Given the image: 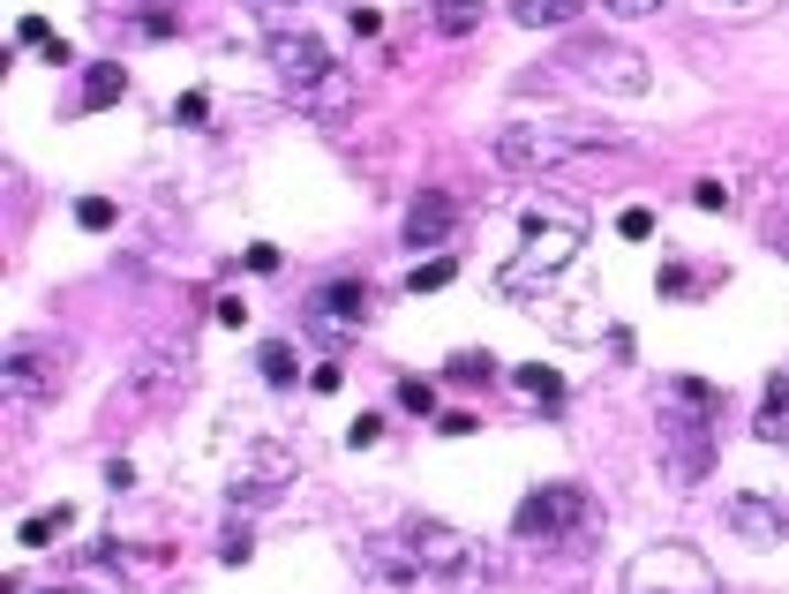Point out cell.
Here are the masks:
<instances>
[{"label": "cell", "mask_w": 789, "mask_h": 594, "mask_svg": "<svg viewBox=\"0 0 789 594\" xmlns=\"http://www.w3.org/2000/svg\"><path fill=\"white\" fill-rule=\"evenodd\" d=\"M580 151H609L602 128H580V121H511L497 136V166L504 173H556L564 159Z\"/></svg>", "instance_id": "cell-2"}, {"label": "cell", "mask_w": 789, "mask_h": 594, "mask_svg": "<svg viewBox=\"0 0 789 594\" xmlns=\"http://www.w3.org/2000/svg\"><path fill=\"white\" fill-rule=\"evenodd\" d=\"M8 399L31 407V399H53V369H39L31 346H8Z\"/></svg>", "instance_id": "cell-12"}, {"label": "cell", "mask_w": 789, "mask_h": 594, "mask_svg": "<svg viewBox=\"0 0 789 594\" xmlns=\"http://www.w3.org/2000/svg\"><path fill=\"white\" fill-rule=\"evenodd\" d=\"M128 90V68L121 61H98V68H84V106H114Z\"/></svg>", "instance_id": "cell-16"}, {"label": "cell", "mask_w": 789, "mask_h": 594, "mask_svg": "<svg viewBox=\"0 0 789 594\" xmlns=\"http://www.w3.org/2000/svg\"><path fill=\"white\" fill-rule=\"evenodd\" d=\"M173 121H181V128H204L210 121V98H204V90H181V98H173Z\"/></svg>", "instance_id": "cell-26"}, {"label": "cell", "mask_w": 789, "mask_h": 594, "mask_svg": "<svg viewBox=\"0 0 789 594\" xmlns=\"http://www.w3.org/2000/svg\"><path fill=\"white\" fill-rule=\"evenodd\" d=\"M669 399H684V407H700V414H714V407H722V391H714V384H700V377H677V384H669Z\"/></svg>", "instance_id": "cell-22"}, {"label": "cell", "mask_w": 789, "mask_h": 594, "mask_svg": "<svg viewBox=\"0 0 789 594\" xmlns=\"http://www.w3.org/2000/svg\"><path fill=\"white\" fill-rule=\"evenodd\" d=\"M444 377H452V384H482V377H497V369H489V354L474 346V354H452V361H444Z\"/></svg>", "instance_id": "cell-23"}, {"label": "cell", "mask_w": 789, "mask_h": 594, "mask_svg": "<svg viewBox=\"0 0 789 594\" xmlns=\"http://www.w3.org/2000/svg\"><path fill=\"white\" fill-rule=\"evenodd\" d=\"M301 316H309V332H316L324 346L354 339V332L369 324V287H361V279H324V287H309Z\"/></svg>", "instance_id": "cell-8"}, {"label": "cell", "mask_w": 789, "mask_h": 594, "mask_svg": "<svg viewBox=\"0 0 789 594\" xmlns=\"http://www.w3.org/2000/svg\"><path fill=\"white\" fill-rule=\"evenodd\" d=\"M692 204H700V212H722V204H729V188H722V181H692Z\"/></svg>", "instance_id": "cell-31"}, {"label": "cell", "mask_w": 789, "mask_h": 594, "mask_svg": "<svg viewBox=\"0 0 789 594\" xmlns=\"http://www.w3.org/2000/svg\"><path fill=\"white\" fill-rule=\"evenodd\" d=\"M279 489H287V467L279 474H241V482H234V505H271Z\"/></svg>", "instance_id": "cell-21"}, {"label": "cell", "mask_w": 789, "mask_h": 594, "mask_svg": "<svg viewBox=\"0 0 789 594\" xmlns=\"http://www.w3.org/2000/svg\"><path fill=\"white\" fill-rule=\"evenodd\" d=\"M399 241H407V249H444V241H458V196L421 188L414 204H407V218H399Z\"/></svg>", "instance_id": "cell-9"}, {"label": "cell", "mask_w": 789, "mask_h": 594, "mask_svg": "<svg viewBox=\"0 0 789 594\" xmlns=\"http://www.w3.org/2000/svg\"><path fill=\"white\" fill-rule=\"evenodd\" d=\"M511 384H519L527 399H541L549 414L564 407V377H556V369H541V361H519V369H511Z\"/></svg>", "instance_id": "cell-15"}, {"label": "cell", "mask_w": 789, "mask_h": 594, "mask_svg": "<svg viewBox=\"0 0 789 594\" xmlns=\"http://www.w3.org/2000/svg\"><path fill=\"white\" fill-rule=\"evenodd\" d=\"M15 45H39V53H53V23H39V15H23V23H15Z\"/></svg>", "instance_id": "cell-29"}, {"label": "cell", "mask_w": 789, "mask_h": 594, "mask_svg": "<svg viewBox=\"0 0 789 594\" xmlns=\"http://www.w3.org/2000/svg\"><path fill=\"white\" fill-rule=\"evenodd\" d=\"M399 407H407V414H436V391H429L421 377H407L399 384Z\"/></svg>", "instance_id": "cell-28"}, {"label": "cell", "mask_w": 789, "mask_h": 594, "mask_svg": "<svg viewBox=\"0 0 789 594\" xmlns=\"http://www.w3.org/2000/svg\"><path fill=\"white\" fill-rule=\"evenodd\" d=\"M106 489H136V467H128V460H106Z\"/></svg>", "instance_id": "cell-34"}, {"label": "cell", "mask_w": 789, "mask_h": 594, "mask_svg": "<svg viewBox=\"0 0 789 594\" xmlns=\"http://www.w3.org/2000/svg\"><path fill=\"white\" fill-rule=\"evenodd\" d=\"M564 76H580V84H594V90H617V98H639V90H647V61L624 53V45H609V39H580L564 53Z\"/></svg>", "instance_id": "cell-7"}, {"label": "cell", "mask_w": 789, "mask_h": 594, "mask_svg": "<svg viewBox=\"0 0 789 594\" xmlns=\"http://www.w3.org/2000/svg\"><path fill=\"white\" fill-rule=\"evenodd\" d=\"M436 429H444V436H474L482 422H474V414H458V407H452V414H436Z\"/></svg>", "instance_id": "cell-32"}, {"label": "cell", "mask_w": 789, "mask_h": 594, "mask_svg": "<svg viewBox=\"0 0 789 594\" xmlns=\"http://www.w3.org/2000/svg\"><path fill=\"white\" fill-rule=\"evenodd\" d=\"M399 534L414 542L421 587H444V594H458V587H482V580H489V557L474 550V542H466L458 527H444V519H407Z\"/></svg>", "instance_id": "cell-3"}, {"label": "cell", "mask_w": 789, "mask_h": 594, "mask_svg": "<svg viewBox=\"0 0 789 594\" xmlns=\"http://www.w3.org/2000/svg\"><path fill=\"white\" fill-rule=\"evenodd\" d=\"M729 527H737L745 542H759V550L789 542V511H782V505H767V497H737V505H729Z\"/></svg>", "instance_id": "cell-11"}, {"label": "cell", "mask_w": 789, "mask_h": 594, "mask_svg": "<svg viewBox=\"0 0 789 594\" xmlns=\"http://www.w3.org/2000/svg\"><path fill=\"white\" fill-rule=\"evenodd\" d=\"M361 564H369L376 580H391V587H421V564H414V542H407V534H369V542H361Z\"/></svg>", "instance_id": "cell-10"}, {"label": "cell", "mask_w": 789, "mask_h": 594, "mask_svg": "<svg viewBox=\"0 0 789 594\" xmlns=\"http://www.w3.org/2000/svg\"><path fill=\"white\" fill-rule=\"evenodd\" d=\"M519 226H527V249H519V263L497 279L504 294H519V287L549 279V271H556V263H572V256H580V241H586V218H549L541 204H527V212H519Z\"/></svg>", "instance_id": "cell-4"}, {"label": "cell", "mask_w": 789, "mask_h": 594, "mask_svg": "<svg viewBox=\"0 0 789 594\" xmlns=\"http://www.w3.org/2000/svg\"><path fill=\"white\" fill-rule=\"evenodd\" d=\"M617 234H624V241H655V212H647V204H631V212L617 218Z\"/></svg>", "instance_id": "cell-27"}, {"label": "cell", "mask_w": 789, "mask_h": 594, "mask_svg": "<svg viewBox=\"0 0 789 594\" xmlns=\"http://www.w3.org/2000/svg\"><path fill=\"white\" fill-rule=\"evenodd\" d=\"M241 263H249V271H279V249H271V241H256V249L241 256Z\"/></svg>", "instance_id": "cell-33"}, {"label": "cell", "mask_w": 789, "mask_h": 594, "mask_svg": "<svg viewBox=\"0 0 789 594\" xmlns=\"http://www.w3.org/2000/svg\"><path fill=\"white\" fill-rule=\"evenodd\" d=\"M655 436H662V474L677 482V489H692L700 474H714V422H700V407L669 399Z\"/></svg>", "instance_id": "cell-5"}, {"label": "cell", "mask_w": 789, "mask_h": 594, "mask_svg": "<svg viewBox=\"0 0 789 594\" xmlns=\"http://www.w3.org/2000/svg\"><path fill=\"white\" fill-rule=\"evenodd\" d=\"M218 557H226V564H249V557H256V534L241 527V519H234V527L218 534Z\"/></svg>", "instance_id": "cell-25"}, {"label": "cell", "mask_w": 789, "mask_h": 594, "mask_svg": "<svg viewBox=\"0 0 789 594\" xmlns=\"http://www.w3.org/2000/svg\"><path fill=\"white\" fill-rule=\"evenodd\" d=\"M263 61H271L279 90H287V98H301L309 114H332V106H346V76H338L332 45L316 39V31L271 23V45H263Z\"/></svg>", "instance_id": "cell-1"}, {"label": "cell", "mask_w": 789, "mask_h": 594, "mask_svg": "<svg viewBox=\"0 0 789 594\" xmlns=\"http://www.w3.org/2000/svg\"><path fill=\"white\" fill-rule=\"evenodd\" d=\"M68 527H76V511L53 505V511H39V519H23V534H15V542H23V550H53V534H68Z\"/></svg>", "instance_id": "cell-18"}, {"label": "cell", "mask_w": 789, "mask_h": 594, "mask_svg": "<svg viewBox=\"0 0 789 594\" xmlns=\"http://www.w3.org/2000/svg\"><path fill=\"white\" fill-rule=\"evenodd\" d=\"M53 594H68V587H53Z\"/></svg>", "instance_id": "cell-37"}, {"label": "cell", "mask_w": 789, "mask_h": 594, "mask_svg": "<svg viewBox=\"0 0 789 594\" xmlns=\"http://www.w3.org/2000/svg\"><path fill=\"white\" fill-rule=\"evenodd\" d=\"M458 279V256H421L414 271H407V294H444Z\"/></svg>", "instance_id": "cell-17"}, {"label": "cell", "mask_w": 789, "mask_h": 594, "mask_svg": "<svg viewBox=\"0 0 789 594\" xmlns=\"http://www.w3.org/2000/svg\"><path fill=\"white\" fill-rule=\"evenodd\" d=\"M474 23H482V0H436V31L444 39H466Z\"/></svg>", "instance_id": "cell-20"}, {"label": "cell", "mask_w": 789, "mask_h": 594, "mask_svg": "<svg viewBox=\"0 0 789 594\" xmlns=\"http://www.w3.org/2000/svg\"><path fill=\"white\" fill-rule=\"evenodd\" d=\"M631 594H669L662 580H631ZM692 594H714V587H692Z\"/></svg>", "instance_id": "cell-36"}, {"label": "cell", "mask_w": 789, "mask_h": 594, "mask_svg": "<svg viewBox=\"0 0 789 594\" xmlns=\"http://www.w3.org/2000/svg\"><path fill=\"white\" fill-rule=\"evenodd\" d=\"M752 429H759L767 444H789V369L759 391V422H752Z\"/></svg>", "instance_id": "cell-14"}, {"label": "cell", "mask_w": 789, "mask_h": 594, "mask_svg": "<svg viewBox=\"0 0 789 594\" xmlns=\"http://www.w3.org/2000/svg\"><path fill=\"white\" fill-rule=\"evenodd\" d=\"M114 204H106V196H76V226H84V234H106V226H114Z\"/></svg>", "instance_id": "cell-24"}, {"label": "cell", "mask_w": 789, "mask_h": 594, "mask_svg": "<svg viewBox=\"0 0 789 594\" xmlns=\"http://www.w3.org/2000/svg\"><path fill=\"white\" fill-rule=\"evenodd\" d=\"M580 519H586V489H580V482H541V489L519 497L511 534H519V542H564V534H580Z\"/></svg>", "instance_id": "cell-6"}, {"label": "cell", "mask_w": 789, "mask_h": 594, "mask_svg": "<svg viewBox=\"0 0 789 594\" xmlns=\"http://www.w3.org/2000/svg\"><path fill=\"white\" fill-rule=\"evenodd\" d=\"M602 8H609V15H655L662 0H602Z\"/></svg>", "instance_id": "cell-35"}, {"label": "cell", "mask_w": 789, "mask_h": 594, "mask_svg": "<svg viewBox=\"0 0 789 594\" xmlns=\"http://www.w3.org/2000/svg\"><path fill=\"white\" fill-rule=\"evenodd\" d=\"M256 369H263V384H279V391H287L293 377H301V361H293V346H256Z\"/></svg>", "instance_id": "cell-19"}, {"label": "cell", "mask_w": 789, "mask_h": 594, "mask_svg": "<svg viewBox=\"0 0 789 594\" xmlns=\"http://www.w3.org/2000/svg\"><path fill=\"white\" fill-rule=\"evenodd\" d=\"M504 8H511V23H519V31H564L586 0H504Z\"/></svg>", "instance_id": "cell-13"}, {"label": "cell", "mask_w": 789, "mask_h": 594, "mask_svg": "<svg viewBox=\"0 0 789 594\" xmlns=\"http://www.w3.org/2000/svg\"><path fill=\"white\" fill-rule=\"evenodd\" d=\"M376 436H383V414H361V422L346 429V444H354V452H369Z\"/></svg>", "instance_id": "cell-30"}]
</instances>
